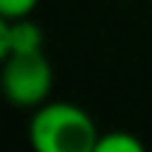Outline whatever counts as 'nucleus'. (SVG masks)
<instances>
[{
    "label": "nucleus",
    "mask_w": 152,
    "mask_h": 152,
    "mask_svg": "<svg viewBox=\"0 0 152 152\" xmlns=\"http://www.w3.org/2000/svg\"><path fill=\"white\" fill-rule=\"evenodd\" d=\"M99 127L85 107L73 102H45L31 113L28 141L34 152H93Z\"/></svg>",
    "instance_id": "1"
},
{
    "label": "nucleus",
    "mask_w": 152,
    "mask_h": 152,
    "mask_svg": "<svg viewBox=\"0 0 152 152\" xmlns=\"http://www.w3.org/2000/svg\"><path fill=\"white\" fill-rule=\"evenodd\" d=\"M0 82H3L6 99L14 107L37 110L39 104H45L54 90V68L45 56V48L3 56Z\"/></svg>",
    "instance_id": "2"
},
{
    "label": "nucleus",
    "mask_w": 152,
    "mask_h": 152,
    "mask_svg": "<svg viewBox=\"0 0 152 152\" xmlns=\"http://www.w3.org/2000/svg\"><path fill=\"white\" fill-rule=\"evenodd\" d=\"M45 34L37 23L28 17H0V59L9 54H26V51H42Z\"/></svg>",
    "instance_id": "3"
},
{
    "label": "nucleus",
    "mask_w": 152,
    "mask_h": 152,
    "mask_svg": "<svg viewBox=\"0 0 152 152\" xmlns=\"http://www.w3.org/2000/svg\"><path fill=\"white\" fill-rule=\"evenodd\" d=\"M93 152H147L144 141L138 135L127 130H113V132H102L96 141Z\"/></svg>",
    "instance_id": "4"
},
{
    "label": "nucleus",
    "mask_w": 152,
    "mask_h": 152,
    "mask_svg": "<svg viewBox=\"0 0 152 152\" xmlns=\"http://www.w3.org/2000/svg\"><path fill=\"white\" fill-rule=\"evenodd\" d=\"M39 0H0V17H28Z\"/></svg>",
    "instance_id": "5"
}]
</instances>
